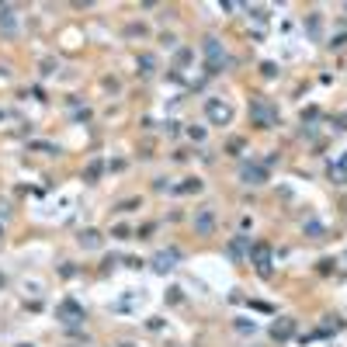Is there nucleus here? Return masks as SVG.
Returning <instances> with one entry per match:
<instances>
[{"instance_id":"obj_1","label":"nucleus","mask_w":347,"mask_h":347,"mask_svg":"<svg viewBox=\"0 0 347 347\" xmlns=\"http://www.w3.org/2000/svg\"><path fill=\"white\" fill-rule=\"evenodd\" d=\"M205 111H209V118H212L215 125H229V118H233V108L226 101H219V97H212V101L205 104Z\"/></svg>"},{"instance_id":"obj_2","label":"nucleus","mask_w":347,"mask_h":347,"mask_svg":"<svg viewBox=\"0 0 347 347\" xmlns=\"http://www.w3.org/2000/svg\"><path fill=\"white\" fill-rule=\"evenodd\" d=\"M264 181H268V170L264 167H253V163L243 167V184H264Z\"/></svg>"},{"instance_id":"obj_3","label":"nucleus","mask_w":347,"mask_h":347,"mask_svg":"<svg viewBox=\"0 0 347 347\" xmlns=\"http://www.w3.org/2000/svg\"><path fill=\"white\" fill-rule=\"evenodd\" d=\"M205 56L212 59V70H219V66H222V45H219L215 39H209L205 42Z\"/></svg>"},{"instance_id":"obj_4","label":"nucleus","mask_w":347,"mask_h":347,"mask_svg":"<svg viewBox=\"0 0 347 347\" xmlns=\"http://www.w3.org/2000/svg\"><path fill=\"white\" fill-rule=\"evenodd\" d=\"M268 247H264V243H261V247H257V250H253V261H257V264H261V271H264V274H268L271 271V264H268Z\"/></svg>"},{"instance_id":"obj_5","label":"nucleus","mask_w":347,"mask_h":347,"mask_svg":"<svg viewBox=\"0 0 347 347\" xmlns=\"http://www.w3.org/2000/svg\"><path fill=\"white\" fill-rule=\"evenodd\" d=\"M194 226H198V233H212V229H215V219H212V212H201Z\"/></svg>"},{"instance_id":"obj_6","label":"nucleus","mask_w":347,"mask_h":347,"mask_svg":"<svg viewBox=\"0 0 347 347\" xmlns=\"http://www.w3.org/2000/svg\"><path fill=\"white\" fill-rule=\"evenodd\" d=\"M170 261H177V250H174V253H160V257H156V271H167V268H170Z\"/></svg>"},{"instance_id":"obj_7","label":"nucleus","mask_w":347,"mask_h":347,"mask_svg":"<svg viewBox=\"0 0 347 347\" xmlns=\"http://www.w3.org/2000/svg\"><path fill=\"white\" fill-rule=\"evenodd\" d=\"M253 118H261L264 125H271V111L268 108H257V104H253Z\"/></svg>"},{"instance_id":"obj_8","label":"nucleus","mask_w":347,"mask_h":347,"mask_svg":"<svg viewBox=\"0 0 347 347\" xmlns=\"http://www.w3.org/2000/svg\"><path fill=\"white\" fill-rule=\"evenodd\" d=\"M101 240H97V233H83V247H97Z\"/></svg>"}]
</instances>
